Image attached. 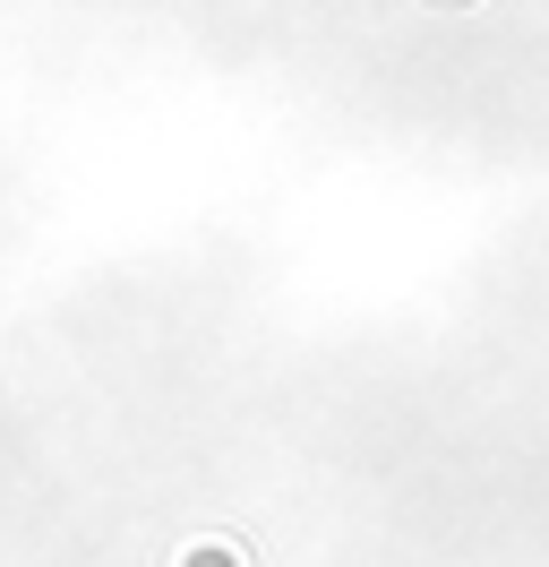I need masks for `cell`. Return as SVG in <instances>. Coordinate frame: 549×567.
Returning a JSON list of instances; mask_svg holds the SVG:
<instances>
[]
</instances>
